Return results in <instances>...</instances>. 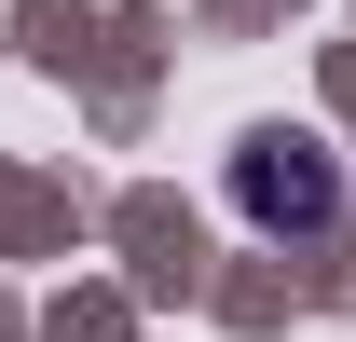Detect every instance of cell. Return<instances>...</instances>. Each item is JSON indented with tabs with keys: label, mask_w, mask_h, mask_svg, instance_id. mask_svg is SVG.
Returning <instances> with one entry per match:
<instances>
[{
	"label": "cell",
	"mask_w": 356,
	"mask_h": 342,
	"mask_svg": "<svg viewBox=\"0 0 356 342\" xmlns=\"http://www.w3.org/2000/svg\"><path fill=\"white\" fill-rule=\"evenodd\" d=\"M329 206H343V165H329V137L261 124L247 151H233V219H247V233H329Z\"/></svg>",
	"instance_id": "obj_1"
}]
</instances>
